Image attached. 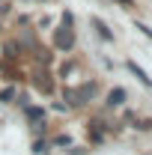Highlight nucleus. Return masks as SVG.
Returning a JSON list of instances; mask_svg holds the SVG:
<instances>
[{"label":"nucleus","mask_w":152,"mask_h":155,"mask_svg":"<svg viewBox=\"0 0 152 155\" xmlns=\"http://www.w3.org/2000/svg\"><path fill=\"white\" fill-rule=\"evenodd\" d=\"M93 24H95V27H98V33H101V36H104V39H111V30H107V27H104V24H101V21H98V18H93Z\"/></svg>","instance_id":"obj_2"},{"label":"nucleus","mask_w":152,"mask_h":155,"mask_svg":"<svg viewBox=\"0 0 152 155\" xmlns=\"http://www.w3.org/2000/svg\"><path fill=\"white\" fill-rule=\"evenodd\" d=\"M122 98H125V93H122V90H114V93H111V104H119Z\"/></svg>","instance_id":"obj_3"},{"label":"nucleus","mask_w":152,"mask_h":155,"mask_svg":"<svg viewBox=\"0 0 152 155\" xmlns=\"http://www.w3.org/2000/svg\"><path fill=\"white\" fill-rule=\"evenodd\" d=\"M128 69H131L134 75H137V81H140L143 87H149V90H152V81H149V78H146V72H143V69H140L137 63H128Z\"/></svg>","instance_id":"obj_1"}]
</instances>
